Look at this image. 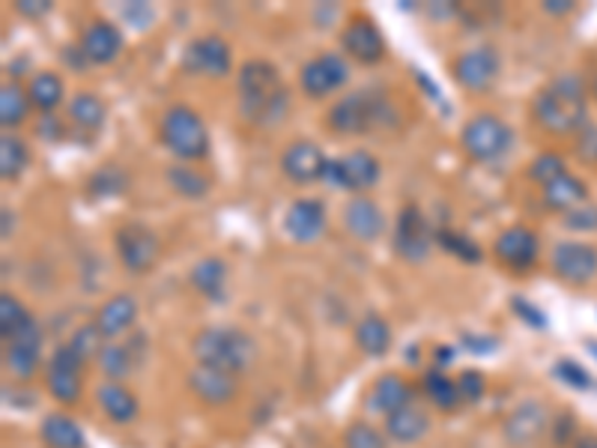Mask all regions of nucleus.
<instances>
[{
	"instance_id": "48",
	"label": "nucleus",
	"mask_w": 597,
	"mask_h": 448,
	"mask_svg": "<svg viewBox=\"0 0 597 448\" xmlns=\"http://www.w3.org/2000/svg\"><path fill=\"white\" fill-rule=\"evenodd\" d=\"M577 156L588 165H597V125L588 123L577 135Z\"/></svg>"
},
{
	"instance_id": "24",
	"label": "nucleus",
	"mask_w": 597,
	"mask_h": 448,
	"mask_svg": "<svg viewBox=\"0 0 597 448\" xmlns=\"http://www.w3.org/2000/svg\"><path fill=\"white\" fill-rule=\"evenodd\" d=\"M431 434V416L424 413L422 407H401L394 409L392 416H386V437L392 442H401V446H412Z\"/></svg>"
},
{
	"instance_id": "34",
	"label": "nucleus",
	"mask_w": 597,
	"mask_h": 448,
	"mask_svg": "<svg viewBox=\"0 0 597 448\" xmlns=\"http://www.w3.org/2000/svg\"><path fill=\"white\" fill-rule=\"evenodd\" d=\"M167 183H171V188H174L180 198H188V200L206 198V195H209V188H213L209 177L200 174V171L192 165L167 167Z\"/></svg>"
},
{
	"instance_id": "47",
	"label": "nucleus",
	"mask_w": 597,
	"mask_h": 448,
	"mask_svg": "<svg viewBox=\"0 0 597 448\" xmlns=\"http://www.w3.org/2000/svg\"><path fill=\"white\" fill-rule=\"evenodd\" d=\"M553 374L562 380V383H567V386H574V389H588L591 386V376H588L586 368H579L574 359H558L556 368H553Z\"/></svg>"
},
{
	"instance_id": "4",
	"label": "nucleus",
	"mask_w": 597,
	"mask_h": 448,
	"mask_svg": "<svg viewBox=\"0 0 597 448\" xmlns=\"http://www.w3.org/2000/svg\"><path fill=\"white\" fill-rule=\"evenodd\" d=\"M159 138L183 162L209 156V129L192 105H171L159 120Z\"/></svg>"
},
{
	"instance_id": "33",
	"label": "nucleus",
	"mask_w": 597,
	"mask_h": 448,
	"mask_svg": "<svg viewBox=\"0 0 597 448\" xmlns=\"http://www.w3.org/2000/svg\"><path fill=\"white\" fill-rule=\"evenodd\" d=\"M105 102L96 94H75L73 102H69V120H73L75 129L82 132H99L105 123Z\"/></svg>"
},
{
	"instance_id": "6",
	"label": "nucleus",
	"mask_w": 597,
	"mask_h": 448,
	"mask_svg": "<svg viewBox=\"0 0 597 448\" xmlns=\"http://www.w3.org/2000/svg\"><path fill=\"white\" fill-rule=\"evenodd\" d=\"M460 144L466 156L475 162H496L514 146V132L496 114H475L469 123L460 129Z\"/></svg>"
},
{
	"instance_id": "20",
	"label": "nucleus",
	"mask_w": 597,
	"mask_h": 448,
	"mask_svg": "<svg viewBox=\"0 0 597 448\" xmlns=\"http://www.w3.org/2000/svg\"><path fill=\"white\" fill-rule=\"evenodd\" d=\"M326 162H329V159L323 156V150H319L314 141H293V144L284 150V156H281V171H284V177H287L290 183L308 186V183L323 179Z\"/></svg>"
},
{
	"instance_id": "53",
	"label": "nucleus",
	"mask_w": 597,
	"mask_h": 448,
	"mask_svg": "<svg viewBox=\"0 0 597 448\" xmlns=\"http://www.w3.org/2000/svg\"><path fill=\"white\" fill-rule=\"evenodd\" d=\"M415 84H419V87H422L424 94L431 96L433 102L443 105V108H445V96H443V90H439V87H436V84L431 81V75L424 73V69H415Z\"/></svg>"
},
{
	"instance_id": "50",
	"label": "nucleus",
	"mask_w": 597,
	"mask_h": 448,
	"mask_svg": "<svg viewBox=\"0 0 597 448\" xmlns=\"http://www.w3.org/2000/svg\"><path fill=\"white\" fill-rule=\"evenodd\" d=\"M123 15H126V21H132L138 31H146V28H150V21L155 19L153 7L144 3V0H141V3H132V7H126Z\"/></svg>"
},
{
	"instance_id": "28",
	"label": "nucleus",
	"mask_w": 597,
	"mask_h": 448,
	"mask_svg": "<svg viewBox=\"0 0 597 448\" xmlns=\"http://www.w3.org/2000/svg\"><path fill=\"white\" fill-rule=\"evenodd\" d=\"M96 401H99V409L105 416L117 422V425H129V422L138 418V397L120 383H113V380L96 389Z\"/></svg>"
},
{
	"instance_id": "22",
	"label": "nucleus",
	"mask_w": 597,
	"mask_h": 448,
	"mask_svg": "<svg viewBox=\"0 0 597 448\" xmlns=\"http://www.w3.org/2000/svg\"><path fill=\"white\" fill-rule=\"evenodd\" d=\"M284 230H287L290 240L296 242H314L326 230V207L323 200L314 198H298L293 200L284 212Z\"/></svg>"
},
{
	"instance_id": "40",
	"label": "nucleus",
	"mask_w": 597,
	"mask_h": 448,
	"mask_svg": "<svg viewBox=\"0 0 597 448\" xmlns=\"http://www.w3.org/2000/svg\"><path fill=\"white\" fill-rule=\"evenodd\" d=\"M28 320H31V312H28L12 293H3V296H0V335H3V345L12 341L15 332H19Z\"/></svg>"
},
{
	"instance_id": "21",
	"label": "nucleus",
	"mask_w": 597,
	"mask_h": 448,
	"mask_svg": "<svg viewBox=\"0 0 597 448\" xmlns=\"http://www.w3.org/2000/svg\"><path fill=\"white\" fill-rule=\"evenodd\" d=\"M550 425V413L541 401H523L514 413L504 418V439L511 446H532Z\"/></svg>"
},
{
	"instance_id": "57",
	"label": "nucleus",
	"mask_w": 597,
	"mask_h": 448,
	"mask_svg": "<svg viewBox=\"0 0 597 448\" xmlns=\"http://www.w3.org/2000/svg\"><path fill=\"white\" fill-rule=\"evenodd\" d=\"M574 448H597V437L595 434H583V437H577Z\"/></svg>"
},
{
	"instance_id": "1",
	"label": "nucleus",
	"mask_w": 597,
	"mask_h": 448,
	"mask_svg": "<svg viewBox=\"0 0 597 448\" xmlns=\"http://www.w3.org/2000/svg\"><path fill=\"white\" fill-rule=\"evenodd\" d=\"M588 87L577 73L556 75L532 99V120L550 135H579L588 125Z\"/></svg>"
},
{
	"instance_id": "26",
	"label": "nucleus",
	"mask_w": 597,
	"mask_h": 448,
	"mask_svg": "<svg viewBox=\"0 0 597 448\" xmlns=\"http://www.w3.org/2000/svg\"><path fill=\"white\" fill-rule=\"evenodd\" d=\"M138 320V303L129 293H117L111 299H105L96 312L94 324L102 329L105 338H117L120 332H126L129 326Z\"/></svg>"
},
{
	"instance_id": "52",
	"label": "nucleus",
	"mask_w": 597,
	"mask_h": 448,
	"mask_svg": "<svg viewBox=\"0 0 597 448\" xmlns=\"http://www.w3.org/2000/svg\"><path fill=\"white\" fill-rule=\"evenodd\" d=\"M496 341L493 335H464V347H469V350H475V353H490V350H496Z\"/></svg>"
},
{
	"instance_id": "7",
	"label": "nucleus",
	"mask_w": 597,
	"mask_h": 448,
	"mask_svg": "<svg viewBox=\"0 0 597 448\" xmlns=\"http://www.w3.org/2000/svg\"><path fill=\"white\" fill-rule=\"evenodd\" d=\"M113 249H117V258L126 266V272H132V275H146L162 258V242L155 237V230H150L141 221H129L117 230Z\"/></svg>"
},
{
	"instance_id": "43",
	"label": "nucleus",
	"mask_w": 597,
	"mask_h": 448,
	"mask_svg": "<svg viewBox=\"0 0 597 448\" xmlns=\"http://www.w3.org/2000/svg\"><path fill=\"white\" fill-rule=\"evenodd\" d=\"M344 448H389V439L371 422H352L344 430Z\"/></svg>"
},
{
	"instance_id": "54",
	"label": "nucleus",
	"mask_w": 597,
	"mask_h": 448,
	"mask_svg": "<svg viewBox=\"0 0 597 448\" xmlns=\"http://www.w3.org/2000/svg\"><path fill=\"white\" fill-rule=\"evenodd\" d=\"M40 138L42 141H61V138H66V129L61 125V120H54L52 114H45V120L40 123Z\"/></svg>"
},
{
	"instance_id": "49",
	"label": "nucleus",
	"mask_w": 597,
	"mask_h": 448,
	"mask_svg": "<svg viewBox=\"0 0 597 448\" xmlns=\"http://www.w3.org/2000/svg\"><path fill=\"white\" fill-rule=\"evenodd\" d=\"M511 308H514L517 317H520V320H525L529 326H535V329H544V326H546L544 312H541V308H535L532 303L520 299V296H517V299H511Z\"/></svg>"
},
{
	"instance_id": "29",
	"label": "nucleus",
	"mask_w": 597,
	"mask_h": 448,
	"mask_svg": "<svg viewBox=\"0 0 597 448\" xmlns=\"http://www.w3.org/2000/svg\"><path fill=\"white\" fill-rule=\"evenodd\" d=\"M63 96H66V87H63V78L57 73L40 69V73L31 75V81H28V99H31L36 111L52 114V111L61 108Z\"/></svg>"
},
{
	"instance_id": "44",
	"label": "nucleus",
	"mask_w": 597,
	"mask_h": 448,
	"mask_svg": "<svg viewBox=\"0 0 597 448\" xmlns=\"http://www.w3.org/2000/svg\"><path fill=\"white\" fill-rule=\"evenodd\" d=\"M562 174H567V167L565 159L558 156V153H541V156L532 159V165H529V179L541 183V186H550V183L562 177Z\"/></svg>"
},
{
	"instance_id": "10",
	"label": "nucleus",
	"mask_w": 597,
	"mask_h": 448,
	"mask_svg": "<svg viewBox=\"0 0 597 448\" xmlns=\"http://www.w3.org/2000/svg\"><path fill=\"white\" fill-rule=\"evenodd\" d=\"M347 81H350V66L335 52L311 57V61L302 66V75H298V84H302V90H305V96H311V99H323V96L335 94V90H340Z\"/></svg>"
},
{
	"instance_id": "3",
	"label": "nucleus",
	"mask_w": 597,
	"mask_h": 448,
	"mask_svg": "<svg viewBox=\"0 0 597 448\" xmlns=\"http://www.w3.org/2000/svg\"><path fill=\"white\" fill-rule=\"evenodd\" d=\"M192 353H195L197 365L221 368L230 374H242L248 368L254 365V341L251 335L234 326H206L195 335L192 341Z\"/></svg>"
},
{
	"instance_id": "11",
	"label": "nucleus",
	"mask_w": 597,
	"mask_h": 448,
	"mask_svg": "<svg viewBox=\"0 0 597 448\" xmlns=\"http://www.w3.org/2000/svg\"><path fill=\"white\" fill-rule=\"evenodd\" d=\"M230 45L221 36L209 33V36H197L195 42H188L183 52V73L204 75V78H225L230 73Z\"/></svg>"
},
{
	"instance_id": "18",
	"label": "nucleus",
	"mask_w": 597,
	"mask_h": 448,
	"mask_svg": "<svg viewBox=\"0 0 597 448\" xmlns=\"http://www.w3.org/2000/svg\"><path fill=\"white\" fill-rule=\"evenodd\" d=\"M188 389H192V395L200 397L209 407H225V404L237 401L239 380L237 374L221 371V368L195 365L188 371Z\"/></svg>"
},
{
	"instance_id": "39",
	"label": "nucleus",
	"mask_w": 597,
	"mask_h": 448,
	"mask_svg": "<svg viewBox=\"0 0 597 448\" xmlns=\"http://www.w3.org/2000/svg\"><path fill=\"white\" fill-rule=\"evenodd\" d=\"M105 341H108V338H105L99 326L84 324V326H78V329L73 332V338H69V350H73V353L82 359L84 365H87V362H94V359L102 356Z\"/></svg>"
},
{
	"instance_id": "12",
	"label": "nucleus",
	"mask_w": 597,
	"mask_h": 448,
	"mask_svg": "<svg viewBox=\"0 0 597 448\" xmlns=\"http://www.w3.org/2000/svg\"><path fill=\"white\" fill-rule=\"evenodd\" d=\"M84 362L69 350V345H63L54 350L52 362L45 368V386L48 395L57 404H75L82 397L84 389Z\"/></svg>"
},
{
	"instance_id": "13",
	"label": "nucleus",
	"mask_w": 597,
	"mask_h": 448,
	"mask_svg": "<svg viewBox=\"0 0 597 448\" xmlns=\"http://www.w3.org/2000/svg\"><path fill=\"white\" fill-rule=\"evenodd\" d=\"M433 245V233L427 228L424 212L415 204H406L398 216L394 225V251L401 254L406 263H422L427 261Z\"/></svg>"
},
{
	"instance_id": "30",
	"label": "nucleus",
	"mask_w": 597,
	"mask_h": 448,
	"mask_svg": "<svg viewBox=\"0 0 597 448\" xmlns=\"http://www.w3.org/2000/svg\"><path fill=\"white\" fill-rule=\"evenodd\" d=\"M188 282H192V287H195L200 296L213 299V303H221L227 287V263L221 261V258H204V261L195 263Z\"/></svg>"
},
{
	"instance_id": "15",
	"label": "nucleus",
	"mask_w": 597,
	"mask_h": 448,
	"mask_svg": "<svg viewBox=\"0 0 597 448\" xmlns=\"http://www.w3.org/2000/svg\"><path fill=\"white\" fill-rule=\"evenodd\" d=\"M538 251H541V240L532 228L525 225H511L504 228L493 242V254L496 261L504 263L508 270L525 272L532 270L538 261Z\"/></svg>"
},
{
	"instance_id": "59",
	"label": "nucleus",
	"mask_w": 597,
	"mask_h": 448,
	"mask_svg": "<svg viewBox=\"0 0 597 448\" xmlns=\"http://www.w3.org/2000/svg\"><path fill=\"white\" fill-rule=\"evenodd\" d=\"M591 94L597 96V75H595V81H591Z\"/></svg>"
},
{
	"instance_id": "41",
	"label": "nucleus",
	"mask_w": 597,
	"mask_h": 448,
	"mask_svg": "<svg viewBox=\"0 0 597 448\" xmlns=\"http://www.w3.org/2000/svg\"><path fill=\"white\" fill-rule=\"evenodd\" d=\"M132 365H134V356L129 347L123 345H105L102 356H99V368H102V374L108 376V380H123V376L132 374Z\"/></svg>"
},
{
	"instance_id": "17",
	"label": "nucleus",
	"mask_w": 597,
	"mask_h": 448,
	"mask_svg": "<svg viewBox=\"0 0 597 448\" xmlns=\"http://www.w3.org/2000/svg\"><path fill=\"white\" fill-rule=\"evenodd\" d=\"M7 371L19 380H31L42 362V329L36 320H28L21 326L12 341H7V353H3Z\"/></svg>"
},
{
	"instance_id": "16",
	"label": "nucleus",
	"mask_w": 597,
	"mask_h": 448,
	"mask_svg": "<svg viewBox=\"0 0 597 448\" xmlns=\"http://www.w3.org/2000/svg\"><path fill=\"white\" fill-rule=\"evenodd\" d=\"M340 48L347 52V57L365 66H373L386 57V40L368 15H352L347 21V28L340 31Z\"/></svg>"
},
{
	"instance_id": "25",
	"label": "nucleus",
	"mask_w": 597,
	"mask_h": 448,
	"mask_svg": "<svg viewBox=\"0 0 597 448\" xmlns=\"http://www.w3.org/2000/svg\"><path fill=\"white\" fill-rule=\"evenodd\" d=\"M412 395H415V389H412L401 374H382L380 380L373 383L368 404H371L373 413L392 416L394 409L410 407Z\"/></svg>"
},
{
	"instance_id": "2",
	"label": "nucleus",
	"mask_w": 597,
	"mask_h": 448,
	"mask_svg": "<svg viewBox=\"0 0 597 448\" xmlns=\"http://www.w3.org/2000/svg\"><path fill=\"white\" fill-rule=\"evenodd\" d=\"M239 114L246 123L275 125L290 108V94L275 63L248 61L239 69Z\"/></svg>"
},
{
	"instance_id": "45",
	"label": "nucleus",
	"mask_w": 597,
	"mask_h": 448,
	"mask_svg": "<svg viewBox=\"0 0 597 448\" xmlns=\"http://www.w3.org/2000/svg\"><path fill=\"white\" fill-rule=\"evenodd\" d=\"M457 392H460V404H478L487 392V380L481 371H464L457 376Z\"/></svg>"
},
{
	"instance_id": "23",
	"label": "nucleus",
	"mask_w": 597,
	"mask_h": 448,
	"mask_svg": "<svg viewBox=\"0 0 597 448\" xmlns=\"http://www.w3.org/2000/svg\"><path fill=\"white\" fill-rule=\"evenodd\" d=\"M344 228L350 230L352 237L361 242L380 240L386 233V212L380 204L368 195H356V198L344 207Z\"/></svg>"
},
{
	"instance_id": "35",
	"label": "nucleus",
	"mask_w": 597,
	"mask_h": 448,
	"mask_svg": "<svg viewBox=\"0 0 597 448\" xmlns=\"http://www.w3.org/2000/svg\"><path fill=\"white\" fill-rule=\"evenodd\" d=\"M31 111V99H28V87L19 84H3L0 87V123L3 129H19L24 123V117Z\"/></svg>"
},
{
	"instance_id": "37",
	"label": "nucleus",
	"mask_w": 597,
	"mask_h": 448,
	"mask_svg": "<svg viewBox=\"0 0 597 448\" xmlns=\"http://www.w3.org/2000/svg\"><path fill=\"white\" fill-rule=\"evenodd\" d=\"M433 242H436L443 251H448L452 258H457V261H464V263L485 261V251H481V245H478L473 237L457 233V230H436V233H433Z\"/></svg>"
},
{
	"instance_id": "5",
	"label": "nucleus",
	"mask_w": 597,
	"mask_h": 448,
	"mask_svg": "<svg viewBox=\"0 0 597 448\" xmlns=\"http://www.w3.org/2000/svg\"><path fill=\"white\" fill-rule=\"evenodd\" d=\"M382 120H389V105L371 90L344 96L332 105L329 117H326V123L335 135H365V132L377 129Z\"/></svg>"
},
{
	"instance_id": "32",
	"label": "nucleus",
	"mask_w": 597,
	"mask_h": 448,
	"mask_svg": "<svg viewBox=\"0 0 597 448\" xmlns=\"http://www.w3.org/2000/svg\"><path fill=\"white\" fill-rule=\"evenodd\" d=\"M352 338L365 356H386L392 347V326L386 324L380 314H365Z\"/></svg>"
},
{
	"instance_id": "51",
	"label": "nucleus",
	"mask_w": 597,
	"mask_h": 448,
	"mask_svg": "<svg viewBox=\"0 0 597 448\" xmlns=\"http://www.w3.org/2000/svg\"><path fill=\"white\" fill-rule=\"evenodd\" d=\"M54 10L52 0H15V12L24 15V19H42V15H48Z\"/></svg>"
},
{
	"instance_id": "31",
	"label": "nucleus",
	"mask_w": 597,
	"mask_h": 448,
	"mask_svg": "<svg viewBox=\"0 0 597 448\" xmlns=\"http://www.w3.org/2000/svg\"><path fill=\"white\" fill-rule=\"evenodd\" d=\"M42 442L48 448H84V430L73 416L66 413H52L42 418Z\"/></svg>"
},
{
	"instance_id": "46",
	"label": "nucleus",
	"mask_w": 597,
	"mask_h": 448,
	"mask_svg": "<svg viewBox=\"0 0 597 448\" xmlns=\"http://www.w3.org/2000/svg\"><path fill=\"white\" fill-rule=\"evenodd\" d=\"M567 230H579V233H595L597 230V204H583V207L571 209L562 216Z\"/></svg>"
},
{
	"instance_id": "9",
	"label": "nucleus",
	"mask_w": 597,
	"mask_h": 448,
	"mask_svg": "<svg viewBox=\"0 0 597 448\" xmlns=\"http://www.w3.org/2000/svg\"><path fill=\"white\" fill-rule=\"evenodd\" d=\"M499 54L490 45H478V48H469L460 57H454L452 75L454 81L460 84L464 90H473V94H485L487 87H493V81L499 78Z\"/></svg>"
},
{
	"instance_id": "55",
	"label": "nucleus",
	"mask_w": 597,
	"mask_h": 448,
	"mask_svg": "<svg viewBox=\"0 0 597 448\" xmlns=\"http://www.w3.org/2000/svg\"><path fill=\"white\" fill-rule=\"evenodd\" d=\"M541 10L550 12V15H567V12L574 10V0H544Z\"/></svg>"
},
{
	"instance_id": "8",
	"label": "nucleus",
	"mask_w": 597,
	"mask_h": 448,
	"mask_svg": "<svg viewBox=\"0 0 597 448\" xmlns=\"http://www.w3.org/2000/svg\"><path fill=\"white\" fill-rule=\"evenodd\" d=\"M380 159L371 156L368 150H352L350 156L329 159L323 179L332 186L347 188V192H368L380 183Z\"/></svg>"
},
{
	"instance_id": "27",
	"label": "nucleus",
	"mask_w": 597,
	"mask_h": 448,
	"mask_svg": "<svg viewBox=\"0 0 597 448\" xmlns=\"http://www.w3.org/2000/svg\"><path fill=\"white\" fill-rule=\"evenodd\" d=\"M546 209H553V212H571V209L583 207L588 200V186L574 174H562L558 179H553L550 186H544V195H541Z\"/></svg>"
},
{
	"instance_id": "58",
	"label": "nucleus",
	"mask_w": 597,
	"mask_h": 448,
	"mask_svg": "<svg viewBox=\"0 0 597 448\" xmlns=\"http://www.w3.org/2000/svg\"><path fill=\"white\" fill-rule=\"evenodd\" d=\"M12 228H15V216H12L10 209H3V237H10Z\"/></svg>"
},
{
	"instance_id": "42",
	"label": "nucleus",
	"mask_w": 597,
	"mask_h": 448,
	"mask_svg": "<svg viewBox=\"0 0 597 448\" xmlns=\"http://www.w3.org/2000/svg\"><path fill=\"white\" fill-rule=\"evenodd\" d=\"M129 186V177H126L120 167H99L87 188H90V195L94 198H120Z\"/></svg>"
},
{
	"instance_id": "38",
	"label": "nucleus",
	"mask_w": 597,
	"mask_h": 448,
	"mask_svg": "<svg viewBox=\"0 0 597 448\" xmlns=\"http://www.w3.org/2000/svg\"><path fill=\"white\" fill-rule=\"evenodd\" d=\"M422 389H424V395L431 397L433 407L448 409V413L460 407V392H457V380L445 376L443 371H439V368L424 376V386Z\"/></svg>"
},
{
	"instance_id": "14",
	"label": "nucleus",
	"mask_w": 597,
	"mask_h": 448,
	"mask_svg": "<svg viewBox=\"0 0 597 448\" xmlns=\"http://www.w3.org/2000/svg\"><path fill=\"white\" fill-rule=\"evenodd\" d=\"M550 266L565 284L583 287V284L595 282L597 249L591 242H558L550 258Z\"/></svg>"
},
{
	"instance_id": "36",
	"label": "nucleus",
	"mask_w": 597,
	"mask_h": 448,
	"mask_svg": "<svg viewBox=\"0 0 597 448\" xmlns=\"http://www.w3.org/2000/svg\"><path fill=\"white\" fill-rule=\"evenodd\" d=\"M28 162H31V150H28V144L21 138L10 135V132L0 138V177L19 179Z\"/></svg>"
},
{
	"instance_id": "19",
	"label": "nucleus",
	"mask_w": 597,
	"mask_h": 448,
	"mask_svg": "<svg viewBox=\"0 0 597 448\" xmlns=\"http://www.w3.org/2000/svg\"><path fill=\"white\" fill-rule=\"evenodd\" d=\"M123 31L108 19H96L90 21L82 33V42H78V48L84 52V57L96 66H108L113 63L120 54H123Z\"/></svg>"
},
{
	"instance_id": "56",
	"label": "nucleus",
	"mask_w": 597,
	"mask_h": 448,
	"mask_svg": "<svg viewBox=\"0 0 597 448\" xmlns=\"http://www.w3.org/2000/svg\"><path fill=\"white\" fill-rule=\"evenodd\" d=\"M452 356H454L452 347H436V368L443 371V368L452 362Z\"/></svg>"
}]
</instances>
